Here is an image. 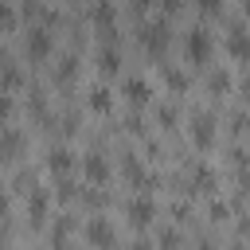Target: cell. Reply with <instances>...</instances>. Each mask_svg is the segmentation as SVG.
I'll list each match as a JSON object with an SVG mask.
<instances>
[{
	"instance_id": "6da1fadb",
	"label": "cell",
	"mask_w": 250,
	"mask_h": 250,
	"mask_svg": "<svg viewBox=\"0 0 250 250\" xmlns=\"http://www.w3.org/2000/svg\"><path fill=\"white\" fill-rule=\"evenodd\" d=\"M184 55H188L191 62H211V55H215V35H211V27L191 23V27H188V39H184Z\"/></svg>"
},
{
	"instance_id": "7a4b0ae2",
	"label": "cell",
	"mask_w": 250,
	"mask_h": 250,
	"mask_svg": "<svg viewBox=\"0 0 250 250\" xmlns=\"http://www.w3.org/2000/svg\"><path fill=\"white\" fill-rule=\"evenodd\" d=\"M191 141H195L199 152L215 148V141H219V117L211 109H195L191 113Z\"/></svg>"
},
{
	"instance_id": "3957f363",
	"label": "cell",
	"mask_w": 250,
	"mask_h": 250,
	"mask_svg": "<svg viewBox=\"0 0 250 250\" xmlns=\"http://www.w3.org/2000/svg\"><path fill=\"white\" fill-rule=\"evenodd\" d=\"M137 39L145 43V51L160 55V51L168 47V39H172V27H168V20H164V16H156V20H145V23L137 27Z\"/></svg>"
},
{
	"instance_id": "277c9868",
	"label": "cell",
	"mask_w": 250,
	"mask_h": 250,
	"mask_svg": "<svg viewBox=\"0 0 250 250\" xmlns=\"http://www.w3.org/2000/svg\"><path fill=\"white\" fill-rule=\"evenodd\" d=\"M125 215H129V223H133L137 230H145V227L156 219V199H152L148 191H137V195H129V203H125Z\"/></svg>"
},
{
	"instance_id": "5b68a950",
	"label": "cell",
	"mask_w": 250,
	"mask_h": 250,
	"mask_svg": "<svg viewBox=\"0 0 250 250\" xmlns=\"http://www.w3.org/2000/svg\"><path fill=\"white\" fill-rule=\"evenodd\" d=\"M86 238H90L94 250H113V246H117V227H113L105 215H94V219L86 223Z\"/></svg>"
},
{
	"instance_id": "8992f818",
	"label": "cell",
	"mask_w": 250,
	"mask_h": 250,
	"mask_svg": "<svg viewBox=\"0 0 250 250\" xmlns=\"http://www.w3.org/2000/svg\"><path fill=\"white\" fill-rule=\"evenodd\" d=\"M55 51V31H51V23H31L27 27V55L31 59H47Z\"/></svg>"
},
{
	"instance_id": "52a82bcc",
	"label": "cell",
	"mask_w": 250,
	"mask_h": 250,
	"mask_svg": "<svg viewBox=\"0 0 250 250\" xmlns=\"http://www.w3.org/2000/svg\"><path fill=\"white\" fill-rule=\"evenodd\" d=\"M121 94L129 98V105H148V98H152L156 90H152V82H148L145 74H125V82H121Z\"/></svg>"
},
{
	"instance_id": "ba28073f",
	"label": "cell",
	"mask_w": 250,
	"mask_h": 250,
	"mask_svg": "<svg viewBox=\"0 0 250 250\" xmlns=\"http://www.w3.org/2000/svg\"><path fill=\"white\" fill-rule=\"evenodd\" d=\"M184 188H191V191H215V188H219V172H215L207 160H195Z\"/></svg>"
},
{
	"instance_id": "9c48e42d",
	"label": "cell",
	"mask_w": 250,
	"mask_h": 250,
	"mask_svg": "<svg viewBox=\"0 0 250 250\" xmlns=\"http://www.w3.org/2000/svg\"><path fill=\"white\" fill-rule=\"evenodd\" d=\"M47 215H51V191L35 184V188L27 191V219H31V227H43Z\"/></svg>"
},
{
	"instance_id": "30bf717a",
	"label": "cell",
	"mask_w": 250,
	"mask_h": 250,
	"mask_svg": "<svg viewBox=\"0 0 250 250\" xmlns=\"http://www.w3.org/2000/svg\"><path fill=\"white\" fill-rule=\"evenodd\" d=\"M23 148H27L23 129L20 125H0V156L4 160H16V156H23Z\"/></svg>"
},
{
	"instance_id": "8fae6325",
	"label": "cell",
	"mask_w": 250,
	"mask_h": 250,
	"mask_svg": "<svg viewBox=\"0 0 250 250\" xmlns=\"http://www.w3.org/2000/svg\"><path fill=\"white\" fill-rule=\"evenodd\" d=\"M82 172L102 188L105 180H109V160H105V152L102 148H90V152H82Z\"/></svg>"
},
{
	"instance_id": "7c38bea8",
	"label": "cell",
	"mask_w": 250,
	"mask_h": 250,
	"mask_svg": "<svg viewBox=\"0 0 250 250\" xmlns=\"http://www.w3.org/2000/svg\"><path fill=\"white\" fill-rule=\"evenodd\" d=\"M47 168L55 172V180L59 176H66L70 168H74V148L62 141V145H51V152H47Z\"/></svg>"
},
{
	"instance_id": "4fadbf2b",
	"label": "cell",
	"mask_w": 250,
	"mask_h": 250,
	"mask_svg": "<svg viewBox=\"0 0 250 250\" xmlns=\"http://www.w3.org/2000/svg\"><path fill=\"white\" fill-rule=\"evenodd\" d=\"M227 51L234 59H246L250 55V39H246V23H230L227 27Z\"/></svg>"
},
{
	"instance_id": "5bb4252c",
	"label": "cell",
	"mask_w": 250,
	"mask_h": 250,
	"mask_svg": "<svg viewBox=\"0 0 250 250\" xmlns=\"http://www.w3.org/2000/svg\"><path fill=\"white\" fill-rule=\"evenodd\" d=\"M90 20H94L102 31H117V4H109V0L94 4V8H90Z\"/></svg>"
},
{
	"instance_id": "9a60e30c",
	"label": "cell",
	"mask_w": 250,
	"mask_h": 250,
	"mask_svg": "<svg viewBox=\"0 0 250 250\" xmlns=\"http://www.w3.org/2000/svg\"><path fill=\"white\" fill-rule=\"evenodd\" d=\"M98 66H102V74H117L121 70V47L117 43H102L98 47Z\"/></svg>"
},
{
	"instance_id": "2e32d148",
	"label": "cell",
	"mask_w": 250,
	"mask_h": 250,
	"mask_svg": "<svg viewBox=\"0 0 250 250\" xmlns=\"http://www.w3.org/2000/svg\"><path fill=\"white\" fill-rule=\"evenodd\" d=\"M90 109H98V113H109L113 109V90L105 82H94L90 86Z\"/></svg>"
},
{
	"instance_id": "e0dca14e",
	"label": "cell",
	"mask_w": 250,
	"mask_h": 250,
	"mask_svg": "<svg viewBox=\"0 0 250 250\" xmlns=\"http://www.w3.org/2000/svg\"><path fill=\"white\" fill-rule=\"evenodd\" d=\"M160 74H164V86H168V90H176V94H180V90H188V70H184V66L164 62V66H160Z\"/></svg>"
},
{
	"instance_id": "ac0fdd59",
	"label": "cell",
	"mask_w": 250,
	"mask_h": 250,
	"mask_svg": "<svg viewBox=\"0 0 250 250\" xmlns=\"http://www.w3.org/2000/svg\"><path fill=\"white\" fill-rule=\"evenodd\" d=\"M78 74V55L74 51H66V55H59V66H55V78L59 82H70Z\"/></svg>"
},
{
	"instance_id": "d6986e66",
	"label": "cell",
	"mask_w": 250,
	"mask_h": 250,
	"mask_svg": "<svg viewBox=\"0 0 250 250\" xmlns=\"http://www.w3.org/2000/svg\"><path fill=\"white\" fill-rule=\"evenodd\" d=\"M74 234V215H55L51 223V242H66Z\"/></svg>"
},
{
	"instance_id": "ffe728a7",
	"label": "cell",
	"mask_w": 250,
	"mask_h": 250,
	"mask_svg": "<svg viewBox=\"0 0 250 250\" xmlns=\"http://www.w3.org/2000/svg\"><path fill=\"white\" fill-rule=\"evenodd\" d=\"M152 246H160V250H176V246H180V230H176V227H160Z\"/></svg>"
},
{
	"instance_id": "44dd1931",
	"label": "cell",
	"mask_w": 250,
	"mask_h": 250,
	"mask_svg": "<svg viewBox=\"0 0 250 250\" xmlns=\"http://www.w3.org/2000/svg\"><path fill=\"white\" fill-rule=\"evenodd\" d=\"M156 117H160V125H164V129H176V121H180V109H176L172 102H160V105H156Z\"/></svg>"
},
{
	"instance_id": "7402d4cb",
	"label": "cell",
	"mask_w": 250,
	"mask_h": 250,
	"mask_svg": "<svg viewBox=\"0 0 250 250\" xmlns=\"http://www.w3.org/2000/svg\"><path fill=\"white\" fill-rule=\"evenodd\" d=\"M207 86H211L215 94L230 90V70H223V66H219V70H211V74H207Z\"/></svg>"
},
{
	"instance_id": "603a6c76",
	"label": "cell",
	"mask_w": 250,
	"mask_h": 250,
	"mask_svg": "<svg viewBox=\"0 0 250 250\" xmlns=\"http://www.w3.org/2000/svg\"><path fill=\"white\" fill-rule=\"evenodd\" d=\"M55 195H59V199H74V195H78L74 180H70V176H59V180H55Z\"/></svg>"
},
{
	"instance_id": "cb8c5ba5",
	"label": "cell",
	"mask_w": 250,
	"mask_h": 250,
	"mask_svg": "<svg viewBox=\"0 0 250 250\" xmlns=\"http://www.w3.org/2000/svg\"><path fill=\"white\" fill-rule=\"evenodd\" d=\"M207 211H211V219H215V223H223V219L230 215V207H227V199H211V203H207Z\"/></svg>"
},
{
	"instance_id": "d4e9b609",
	"label": "cell",
	"mask_w": 250,
	"mask_h": 250,
	"mask_svg": "<svg viewBox=\"0 0 250 250\" xmlns=\"http://www.w3.org/2000/svg\"><path fill=\"white\" fill-rule=\"evenodd\" d=\"M27 105H31V113H43V109H47V98H43V90H39V86L31 90V98H27Z\"/></svg>"
},
{
	"instance_id": "484cf974",
	"label": "cell",
	"mask_w": 250,
	"mask_h": 250,
	"mask_svg": "<svg viewBox=\"0 0 250 250\" xmlns=\"http://www.w3.org/2000/svg\"><path fill=\"white\" fill-rule=\"evenodd\" d=\"M8 117H12V94L0 90V125H8Z\"/></svg>"
},
{
	"instance_id": "4316f807",
	"label": "cell",
	"mask_w": 250,
	"mask_h": 250,
	"mask_svg": "<svg viewBox=\"0 0 250 250\" xmlns=\"http://www.w3.org/2000/svg\"><path fill=\"white\" fill-rule=\"evenodd\" d=\"M12 20H16V8H12L8 0H0V27H8Z\"/></svg>"
},
{
	"instance_id": "83f0119b",
	"label": "cell",
	"mask_w": 250,
	"mask_h": 250,
	"mask_svg": "<svg viewBox=\"0 0 250 250\" xmlns=\"http://www.w3.org/2000/svg\"><path fill=\"white\" fill-rule=\"evenodd\" d=\"M172 215H176V223H184V219L191 215V207H188L184 199H176V203H172Z\"/></svg>"
},
{
	"instance_id": "f1b7e54d",
	"label": "cell",
	"mask_w": 250,
	"mask_h": 250,
	"mask_svg": "<svg viewBox=\"0 0 250 250\" xmlns=\"http://www.w3.org/2000/svg\"><path fill=\"white\" fill-rule=\"evenodd\" d=\"M86 203H90V207H105V191H94V188H90V191H86Z\"/></svg>"
},
{
	"instance_id": "f546056e",
	"label": "cell",
	"mask_w": 250,
	"mask_h": 250,
	"mask_svg": "<svg viewBox=\"0 0 250 250\" xmlns=\"http://www.w3.org/2000/svg\"><path fill=\"white\" fill-rule=\"evenodd\" d=\"M125 125H129V133H145V121H141V113H129V121H125Z\"/></svg>"
},
{
	"instance_id": "4dcf8cb0",
	"label": "cell",
	"mask_w": 250,
	"mask_h": 250,
	"mask_svg": "<svg viewBox=\"0 0 250 250\" xmlns=\"http://www.w3.org/2000/svg\"><path fill=\"white\" fill-rule=\"evenodd\" d=\"M129 250H152V238H145V234H141V238H133V246H129Z\"/></svg>"
},
{
	"instance_id": "1f68e13d",
	"label": "cell",
	"mask_w": 250,
	"mask_h": 250,
	"mask_svg": "<svg viewBox=\"0 0 250 250\" xmlns=\"http://www.w3.org/2000/svg\"><path fill=\"white\" fill-rule=\"evenodd\" d=\"M4 211H8V188L0 184V215H4Z\"/></svg>"
},
{
	"instance_id": "d6a6232c",
	"label": "cell",
	"mask_w": 250,
	"mask_h": 250,
	"mask_svg": "<svg viewBox=\"0 0 250 250\" xmlns=\"http://www.w3.org/2000/svg\"><path fill=\"white\" fill-rule=\"evenodd\" d=\"M199 250H215V242H211V238H203V242H199Z\"/></svg>"
}]
</instances>
